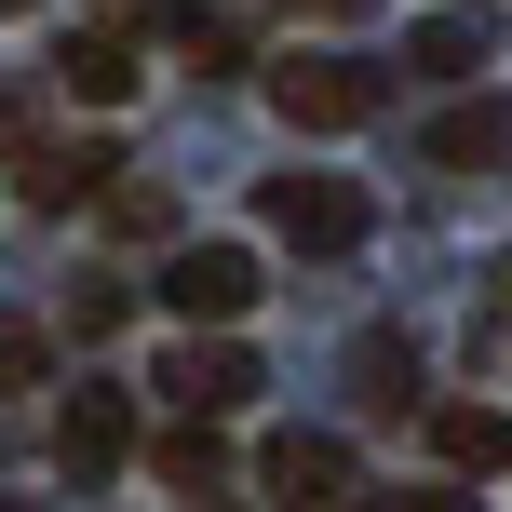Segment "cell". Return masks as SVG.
Listing matches in <instances>:
<instances>
[{"label":"cell","instance_id":"cell-1","mask_svg":"<svg viewBox=\"0 0 512 512\" xmlns=\"http://www.w3.org/2000/svg\"><path fill=\"white\" fill-rule=\"evenodd\" d=\"M378 95H391V81L364 68V54H283V68H270V108H283L297 135H351V122H378Z\"/></svg>","mask_w":512,"mask_h":512},{"label":"cell","instance_id":"cell-2","mask_svg":"<svg viewBox=\"0 0 512 512\" xmlns=\"http://www.w3.org/2000/svg\"><path fill=\"white\" fill-rule=\"evenodd\" d=\"M162 310H176V324H243L256 310V256L243 243H176V270H162Z\"/></svg>","mask_w":512,"mask_h":512},{"label":"cell","instance_id":"cell-3","mask_svg":"<svg viewBox=\"0 0 512 512\" xmlns=\"http://www.w3.org/2000/svg\"><path fill=\"white\" fill-rule=\"evenodd\" d=\"M270 230L297 256H351L364 243V189L351 176H270Z\"/></svg>","mask_w":512,"mask_h":512},{"label":"cell","instance_id":"cell-4","mask_svg":"<svg viewBox=\"0 0 512 512\" xmlns=\"http://www.w3.org/2000/svg\"><path fill=\"white\" fill-rule=\"evenodd\" d=\"M256 486H270L283 512H351V445L337 432H283L270 459H256Z\"/></svg>","mask_w":512,"mask_h":512},{"label":"cell","instance_id":"cell-5","mask_svg":"<svg viewBox=\"0 0 512 512\" xmlns=\"http://www.w3.org/2000/svg\"><path fill=\"white\" fill-rule=\"evenodd\" d=\"M162 391H176V418H203V432H216V418H230L243 391H256V351H230V337H203V351H189V337H176Z\"/></svg>","mask_w":512,"mask_h":512},{"label":"cell","instance_id":"cell-6","mask_svg":"<svg viewBox=\"0 0 512 512\" xmlns=\"http://www.w3.org/2000/svg\"><path fill=\"white\" fill-rule=\"evenodd\" d=\"M122 445H135L122 391H68V405H54V459H68L81 486H108V472H122Z\"/></svg>","mask_w":512,"mask_h":512},{"label":"cell","instance_id":"cell-7","mask_svg":"<svg viewBox=\"0 0 512 512\" xmlns=\"http://www.w3.org/2000/svg\"><path fill=\"white\" fill-rule=\"evenodd\" d=\"M418 149H432L445 176H499V162H512V108H499V95H472V108H445Z\"/></svg>","mask_w":512,"mask_h":512},{"label":"cell","instance_id":"cell-8","mask_svg":"<svg viewBox=\"0 0 512 512\" xmlns=\"http://www.w3.org/2000/svg\"><path fill=\"white\" fill-rule=\"evenodd\" d=\"M486 54H499V14H418V27H405V68H432V81L486 68Z\"/></svg>","mask_w":512,"mask_h":512},{"label":"cell","instance_id":"cell-9","mask_svg":"<svg viewBox=\"0 0 512 512\" xmlns=\"http://www.w3.org/2000/svg\"><path fill=\"white\" fill-rule=\"evenodd\" d=\"M54 81H68L81 108H122V95H135V54H122V27H81V41L54 54Z\"/></svg>","mask_w":512,"mask_h":512},{"label":"cell","instance_id":"cell-10","mask_svg":"<svg viewBox=\"0 0 512 512\" xmlns=\"http://www.w3.org/2000/svg\"><path fill=\"white\" fill-rule=\"evenodd\" d=\"M432 445H445L459 472H512V418H499V405H432Z\"/></svg>","mask_w":512,"mask_h":512},{"label":"cell","instance_id":"cell-11","mask_svg":"<svg viewBox=\"0 0 512 512\" xmlns=\"http://www.w3.org/2000/svg\"><path fill=\"white\" fill-rule=\"evenodd\" d=\"M14 176H27V203H54V216H68L81 189H108V176H122V162H108V149H27Z\"/></svg>","mask_w":512,"mask_h":512},{"label":"cell","instance_id":"cell-12","mask_svg":"<svg viewBox=\"0 0 512 512\" xmlns=\"http://www.w3.org/2000/svg\"><path fill=\"white\" fill-rule=\"evenodd\" d=\"M216 472H230V459H216V432H203V418H176V432H162V486H189V499H203Z\"/></svg>","mask_w":512,"mask_h":512},{"label":"cell","instance_id":"cell-13","mask_svg":"<svg viewBox=\"0 0 512 512\" xmlns=\"http://www.w3.org/2000/svg\"><path fill=\"white\" fill-rule=\"evenodd\" d=\"M54 378V337L41 324H0V391H41Z\"/></svg>","mask_w":512,"mask_h":512},{"label":"cell","instance_id":"cell-14","mask_svg":"<svg viewBox=\"0 0 512 512\" xmlns=\"http://www.w3.org/2000/svg\"><path fill=\"white\" fill-rule=\"evenodd\" d=\"M418 391V351H391V337H364V405H405Z\"/></svg>","mask_w":512,"mask_h":512},{"label":"cell","instance_id":"cell-15","mask_svg":"<svg viewBox=\"0 0 512 512\" xmlns=\"http://www.w3.org/2000/svg\"><path fill=\"white\" fill-rule=\"evenodd\" d=\"M176 54H203V68H230V54H243V27H230V14H176Z\"/></svg>","mask_w":512,"mask_h":512},{"label":"cell","instance_id":"cell-16","mask_svg":"<svg viewBox=\"0 0 512 512\" xmlns=\"http://www.w3.org/2000/svg\"><path fill=\"white\" fill-rule=\"evenodd\" d=\"M391 512H486V499H459V486H418V499H391Z\"/></svg>","mask_w":512,"mask_h":512},{"label":"cell","instance_id":"cell-17","mask_svg":"<svg viewBox=\"0 0 512 512\" xmlns=\"http://www.w3.org/2000/svg\"><path fill=\"white\" fill-rule=\"evenodd\" d=\"M310 14H378V0H310Z\"/></svg>","mask_w":512,"mask_h":512},{"label":"cell","instance_id":"cell-18","mask_svg":"<svg viewBox=\"0 0 512 512\" xmlns=\"http://www.w3.org/2000/svg\"><path fill=\"white\" fill-rule=\"evenodd\" d=\"M0 14H27V0H0Z\"/></svg>","mask_w":512,"mask_h":512}]
</instances>
